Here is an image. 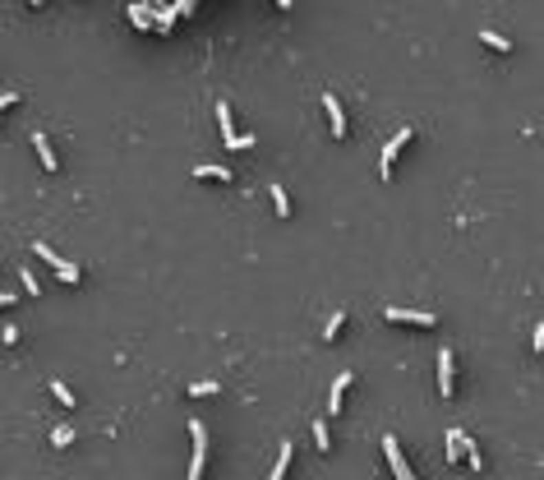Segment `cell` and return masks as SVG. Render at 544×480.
Masks as SVG:
<instances>
[{"label": "cell", "instance_id": "obj_17", "mask_svg": "<svg viewBox=\"0 0 544 480\" xmlns=\"http://www.w3.org/2000/svg\"><path fill=\"white\" fill-rule=\"evenodd\" d=\"M51 397H56L61 406H74V388L65 384V379H51Z\"/></svg>", "mask_w": 544, "mask_h": 480}, {"label": "cell", "instance_id": "obj_7", "mask_svg": "<svg viewBox=\"0 0 544 480\" xmlns=\"http://www.w3.org/2000/svg\"><path fill=\"white\" fill-rule=\"evenodd\" d=\"M438 397H457V365H452V346H438Z\"/></svg>", "mask_w": 544, "mask_h": 480}, {"label": "cell", "instance_id": "obj_25", "mask_svg": "<svg viewBox=\"0 0 544 480\" xmlns=\"http://www.w3.org/2000/svg\"><path fill=\"white\" fill-rule=\"evenodd\" d=\"M10 107H19V93H0V111H10Z\"/></svg>", "mask_w": 544, "mask_h": 480}, {"label": "cell", "instance_id": "obj_14", "mask_svg": "<svg viewBox=\"0 0 544 480\" xmlns=\"http://www.w3.org/2000/svg\"><path fill=\"white\" fill-rule=\"evenodd\" d=\"M124 19H129V23H134L139 32L153 28V10H148V5H124Z\"/></svg>", "mask_w": 544, "mask_h": 480}, {"label": "cell", "instance_id": "obj_20", "mask_svg": "<svg viewBox=\"0 0 544 480\" xmlns=\"http://www.w3.org/2000/svg\"><path fill=\"white\" fill-rule=\"evenodd\" d=\"M314 444H318V452H332V430H327V420H314Z\"/></svg>", "mask_w": 544, "mask_h": 480}, {"label": "cell", "instance_id": "obj_5", "mask_svg": "<svg viewBox=\"0 0 544 480\" xmlns=\"http://www.w3.org/2000/svg\"><path fill=\"white\" fill-rule=\"evenodd\" d=\"M383 319H388V324H406V328H438V314L402 310V305H383Z\"/></svg>", "mask_w": 544, "mask_h": 480}, {"label": "cell", "instance_id": "obj_15", "mask_svg": "<svg viewBox=\"0 0 544 480\" xmlns=\"http://www.w3.org/2000/svg\"><path fill=\"white\" fill-rule=\"evenodd\" d=\"M480 42L489 51H498V56H512V42H508L503 32H494V28H480Z\"/></svg>", "mask_w": 544, "mask_h": 480}, {"label": "cell", "instance_id": "obj_11", "mask_svg": "<svg viewBox=\"0 0 544 480\" xmlns=\"http://www.w3.org/2000/svg\"><path fill=\"white\" fill-rule=\"evenodd\" d=\"M32 148H37V157H42V167H47V171H56V167H61V157H56V148H51V139L42 134V129L32 134Z\"/></svg>", "mask_w": 544, "mask_h": 480}, {"label": "cell", "instance_id": "obj_21", "mask_svg": "<svg viewBox=\"0 0 544 480\" xmlns=\"http://www.w3.org/2000/svg\"><path fill=\"white\" fill-rule=\"evenodd\" d=\"M268 194H272V213H277V217H291V199H286V189L272 185Z\"/></svg>", "mask_w": 544, "mask_h": 480}, {"label": "cell", "instance_id": "obj_6", "mask_svg": "<svg viewBox=\"0 0 544 480\" xmlns=\"http://www.w3.org/2000/svg\"><path fill=\"white\" fill-rule=\"evenodd\" d=\"M383 457H388V466H392V476H397V480H420L415 471H411V462H406L397 434H383Z\"/></svg>", "mask_w": 544, "mask_h": 480}, {"label": "cell", "instance_id": "obj_10", "mask_svg": "<svg viewBox=\"0 0 544 480\" xmlns=\"http://www.w3.org/2000/svg\"><path fill=\"white\" fill-rule=\"evenodd\" d=\"M148 10H153V32H162V37H166V32L175 28V14H180V5H148Z\"/></svg>", "mask_w": 544, "mask_h": 480}, {"label": "cell", "instance_id": "obj_19", "mask_svg": "<svg viewBox=\"0 0 544 480\" xmlns=\"http://www.w3.org/2000/svg\"><path fill=\"white\" fill-rule=\"evenodd\" d=\"M185 393H189V397H217L221 384H213V379H199V384H189Z\"/></svg>", "mask_w": 544, "mask_h": 480}, {"label": "cell", "instance_id": "obj_16", "mask_svg": "<svg viewBox=\"0 0 544 480\" xmlns=\"http://www.w3.org/2000/svg\"><path fill=\"white\" fill-rule=\"evenodd\" d=\"M291 457H296V448H291V444H281V452H277V462H272V476H268V480H286Z\"/></svg>", "mask_w": 544, "mask_h": 480}, {"label": "cell", "instance_id": "obj_2", "mask_svg": "<svg viewBox=\"0 0 544 480\" xmlns=\"http://www.w3.org/2000/svg\"><path fill=\"white\" fill-rule=\"evenodd\" d=\"M189 444H194V452H189V476L185 480H203V462H208V425L203 420H189Z\"/></svg>", "mask_w": 544, "mask_h": 480}, {"label": "cell", "instance_id": "obj_13", "mask_svg": "<svg viewBox=\"0 0 544 480\" xmlns=\"http://www.w3.org/2000/svg\"><path fill=\"white\" fill-rule=\"evenodd\" d=\"M461 466H466V471H484V457H480V448H475V439H461Z\"/></svg>", "mask_w": 544, "mask_h": 480}, {"label": "cell", "instance_id": "obj_3", "mask_svg": "<svg viewBox=\"0 0 544 480\" xmlns=\"http://www.w3.org/2000/svg\"><path fill=\"white\" fill-rule=\"evenodd\" d=\"M411 134H415V129H411V125H402V129H397V134H392V139L383 143V157H378V176H383V180H392V167H397L402 148L411 143Z\"/></svg>", "mask_w": 544, "mask_h": 480}, {"label": "cell", "instance_id": "obj_1", "mask_svg": "<svg viewBox=\"0 0 544 480\" xmlns=\"http://www.w3.org/2000/svg\"><path fill=\"white\" fill-rule=\"evenodd\" d=\"M32 254H37L42 264H51V273H56V278H61L65 286H78V282H83V273H78V264H69V259H61V254H56V249H51L47 240H37V245H32Z\"/></svg>", "mask_w": 544, "mask_h": 480}, {"label": "cell", "instance_id": "obj_12", "mask_svg": "<svg viewBox=\"0 0 544 480\" xmlns=\"http://www.w3.org/2000/svg\"><path fill=\"white\" fill-rule=\"evenodd\" d=\"M194 176H199V180H217V185H231V180H235V171H226V167H208V162H199V167H194Z\"/></svg>", "mask_w": 544, "mask_h": 480}, {"label": "cell", "instance_id": "obj_26", "mask_svg": "<svg viewBox=\"0 0 544 480\" xmlns=\"http://www.w3.org/2000/svg\"><path fill=\"white\" fill-rule=\"evenodd\" d=\"M5 305H14V291H0V310H5Z\"/></svg>", "mask_w": 544, "mask_h": 480}, {"label": "cell", "instance_id": "obj_23", "mask_svg": "<svg viewBox=\"0 0 544 480\" xmlns=\"http://www.w3.org/2000/svg\"><path fill=\"white\" fill-rule=\"evenodd\" d=\"M74 444V425H56L51 430V448H69Z\"/></svg>", "mask_w": 544, "mask_h": 480}, {"label": "cell", "instance_id": "obj_24", "mask_svg": "<svg viewBox=\"0 0 544 480\" xmlns=\"http://www.w3.org/2000/svg\"><path fill=\"white\" fill-rule=\"evenodd\" d=\"M0 342H5V346H19V328L5 324V328H0Z\"/></svg>", "mask_w": 544, "mask_h": 480}, {"label": "cell", "instance_id": "obj_4", "mask_svg": "<svg viewBox=\"0 0 544 480\" xmlns=\"http://www.w3.org/2000/svg\"><path fill=\"white\" fill-rule=\"evenodd\" d=\"M217 125H221V143H226V148H254V134H235V121H231V107H226V102H217Z\"/></svg>", "mask_w": 544, "mask_h": 480}, {"label": "cell", "instance_id": "obj_22", "mask_svg": "<svg viewBox=\"0 0 544 480\" xmlns=\"http://www.w3.org/2000/svg\"><path fill=\"white\" fill-rule=\"evenodd\" d=\"M342 328H346V310H337L332 319H327V328H323V342H337V337H342Z\"/></svg>", "mask_w": 544, "mask_h": 480}, {"label": "cell", "instance_id": "obj_9", "mask_svg": "<svg viewBox=\"0 0 544 480\" xmlns=\"http://www.w3.org/2000/svg\"><path fill=\"white\" fill-rule=\"evenodd\" d=\"M351 384H356V374H351V370H342L337 379H332V393H327V411H332V416L346 406V388H351Z\"/></svg>", "mask_w": 544, "mask_h": 480}, {"label": "cell", "instance_id": "obj_18", "mask_svg": "<svg viewBox=\"0 0 544 480\" xmlns=\"http://www.w3.org/2000/svg\"><path fill=\"white\" fill-rule=\"evenodd\" d=\"M19 286H23V295H42V282L32 268H19Z\"/></svg>", "mask_w": 544, "mask_h": 480}, {"label": "cell", "instance_id": "obj_8", "mask_svg": "<svg viewBox=\"0 0 544 480\" xmlns=\"http://www.w3.org/2000/svg\"><path fill=\"white\" fill-rule=\"evenodd\" d=\"M323 111H327V125H332V139H346L351 129H346V111L337 102V93H323Z\"/></svg>", "mask_w": 544, "mask_h": 480}]
</instances>
